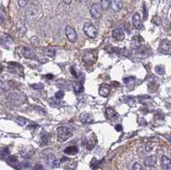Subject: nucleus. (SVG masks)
I'll return each instance as SVG.
<instances>
[{"mask_svg": "<svg viewBox=\"0 0 171 170\" xmlns=\"http://www.w3.org/2000/svg\"><path fill=\"white\" fill-rule=\"evenodd\" d=\"M102 10L100 4L95 3L90 8V14L95 19H99L102 16Z\"/></svg>", "mask_w": 171, "mask_h": 170, "instance_id": "20e7f679", "label": "nucleus"}, {"mask_svg": "<svg viewBox=\"0 0 171 170\" xmlns=\"http://www.w3.org/2000/svg\"><path fill=\"white\" fill-rule=\"evenodd\" d=\"M80 120L81 122L84 124H89L93 122V116L92 114L87 113V112H83L80 116Z\"/></svg>", "mask_w": 171, "mask_h": 170, "instance_id": "6e6552de", "label": "nucleus"}, {"mask_svg": "<svg viewBox=\"0 0 171 170\" xmlns=\"http://www.w3.org/2000/svg\"><path fill=\"white\" fill-rule=\"evenodd\" d=\"M46 54L49 55L50 57H54V55H55V50H53V49H48L47 51H46Z\"/></svg>", "mask_w": 171, "mask_h": 170, "instance_id": "c756f323", "label": "nucleus"}, {"mask_svg": "<svg viewBox=\"0 0 171 170\" xmlns=\"http://www.w3.org/2000/svg\"><path fill=\"white\" fill-rule=\"evenodd\" d=\"M79 151L78 148L76 146H69L67 147L64 150V153L67 154V155H70V156H73V155H76L77 153Z\"/></svg>", "mask_w": 171, "mask_h": 170, "instance_id": "a211bd4d", "label": "nucleus"}, {"mask_svg": "<svg viewBox=\"0 0 171 170\" xmlns=\"http://www.w3.org/2000/svg\"><path fill=\"white\" fill-rule=\"evenodd\" d=\"M111 7L114 11H120L123 7L122 0H111Z\"/></svg>", "mask_w": 171, "mask_h": 170, "instance_id": "9b49d317", "label": "nucleus"}, {"mask_svg": "<svg viewBox=\"0 0 171 170\" xmlns=\"http://www.w3.org/2000/svg\"><path fill=\"white\" fill-rule=\"evenodd\" d=\"M23 55L26 57H28V58H35V55H34V53H33L30 50L28 49H27V48H24L23 50Z\"/></svg>", "mask_w": 171, "mask_h": 170, "instance_id": "aec40b11", "label": "nucleus"}, {"mask_svg": "<svg viewBox=\"0 0 171 170\" xmlns=\"http://www.w3.org/2000/svg\"><path fill=\"white\" fill-rule=\"evenodd\" d=\"M30 86H31L32 88H34V89L36 90V91L42 90V89H44V87H45L44 84H42V83H36V84H33V85H31Z\"/></svg>", "mask_w": 171, "mask_h": 170, "instance_id": "393cba45", "label": "nucleus"}, {"mask_svg": "<svg viewBox=\"0 0 171 170\" xmlns=\"http://www.w3.org/2000/svg\"><path fill=\"white\" fill-rule=\"evenodd\" d=\"M74 91H75V93H81L84 91V87H83L81 84L77 83L76 85H75V86H74Z\"/></svg>", "mask_w": 171, "mask_h": 170, "instance_id": "4be33fe9", "label": "nucleus"}, {"mask_svg": "<svg viewBox=\"0 0 171 170\" xmlns=\"http://www.w3.org/2000/svg\"><path fill=\"white\" fill-rule=\"evenodd\" d=\"M159 51L161 52L165 53V54L169 53L170 52V45L166 41H163L161 43V45L159 47Z\"/></svg>", "mask_w": 171, "mask_h": 170, "instance_id": "6ab92c4d", "label": "nucleus"}, {"mask_svg": "<svg viewBox=\"0 0 171 170\" xmlns=\"http://www.w3.org/2000/svg\"><path fill=\"white\" fill-rule=\"evenodd\" d=\"M133 170H143V169H142L141 165L140 164V163H134V166H133Z\"/></svg>", "mask_w": 171, "mask_h": 170, "instance_id": "c85d7f7f", "label": "nucleus"}, {"mask_svg": "<svg viewBox=\"0 0 171 170\" xmlns=\"http://www.w3.org/2000/svg\"><path fill=\"white\" fill-rule=\"evenodd\" d=\"M57 139L60 142H64L72 137L73 132L70 128L66 127H61L57 128Z\"/></svg>", "mask_w": 171, "mask_h": 170, "instance_id": "f03ea898", "label": "nucleus"}, {"mask_svg": "<svg viewBox=\"0 0 171 170\" xmlns=\"http://www.w3.org/2000/svg\"><path fill=\"white\" fill-rule=\"evenodd\" d=\"M100 5L103 10H106L109 8V6L111 5V1L110 0H100Z\"/></svg>", "mask_w": 171, "mask_h": 170, "instance_id": "5701e85b", "label": "nucleus"}, {"mask_svg": "<svg viewBox=\"0 0 171 170\" xmlns=\"http://www.w3.org/2000/svg\"><path fill=\"white\" fill-rule=\"evenodd\" d=\"M26 119L23 117H18V119L16 120V122H17L19 125H21V126H24L25 124H26Z\"/></svg>", "mask_w": 171, "mask_h": 170, "instance_id": "bb28decb", "label": "nucleus"}, {"mask_svg": "<svg viewBox=\"0 0 171 170\" xmlns=\"http://www.w3.org/2000/svg\"><path fill=\"white\" fill-rule=\"evenodd\" d=\"M111 92V87L109 86V85H106V84H104L102 85L100 87H99V93L102 97H107L109 94Z\"/></svg>", "mask_w": 171, "mask_h": 170, "instance_id": "4468645a", "label": "nucleus"}, {"mask_svg": "<svg viewBox=\"0 0 171 170\" xmlns=\"http://www.w3.org/2000/svg\"><path fill=\"white\" fill-rule=\"evenodd\" d=\"M26 16L29 22H34L41 16V9L38 5L32 4L26 11Z\"/></svg>", "mask_w": 171, "mask_h": 170, "instance_id": "f257e3e1", "label": "nucleus"}, {"mask_svg": "<svg viewBox=\"0 0 171 170\" xmlns=\"http://www.w3.org/2000/svg\"><path fill=\"white\" fill-rule=\"evenodd\" d=\"M64 97V92L63 91H58L55 94V98L57 99H62Z\"/></svg>", "mask_w": 171, "mask_h": 170, "instance_id": "a878e982", "label": "nucleus"}, {"mask_svg": "<svg viewBox=\"0 0 171 170\" xmlns=\"http://www.w3.org/2000/svg\"><path fill=\"white\" fill-rule=\"evenodd\" d=\"M116 129L119 131V132H121V131H122V127L121 126V125H116Z\"/></svg>", "mask_w": 171, "mask_h": 170, "instance_id": "2f4dec72", "label": "nucleus"}, {"mask_svg": "<svg viewBox=\"0 0 171 170\" xmlns=\"http://www.w3.org/2000/svg\"><path fill=\"white\" fill-rule=\"evenodd\" d=\"M28 2V0H17L18 4L20 7H25L27 5Z\"/></svg>", "mask_w": 171, "mask_h": 170, "instance_id": "cd10ccee", "label": "nucleus"}, {"mask_svg": "<svg viewBox=\"0 0 171 170\" xmlns=\"http://www.w3.org/2000/svg\"><path fill=\"white\" fill-rule=\"evenodd\" d=\"M47 76L49 79H52V75H46V77Z\"/></svg>", "mask_w": 171, "mask_h": 170, "instance_id": "72a5a7b5", "label": "nucleus"}, {"mask_svg": "<svg viewBox=\"0 0 171 170\" xmlns=\"http://www.w3.org/2000/svg\"><path fill=\"white\" fill-rule=\"evenodd\" d=\"M95 51H88L83 55V61L87 63H93L95 60Z\"/></svg>", "mask_w": 171, "mask_h": 170, "instance_id": "9d476101", "label": "nucleus"}, {"mask_svg": "<svg viewBox=\"0 0 171 170\" xmlns=\"http://www.w3.org/2000/svg\"><path fill=\"white\" fill-rule=\"evenodd\" d=\"M83 31L85 33V34L91 38V39H94L95 37L98 34V30L97 28L95 27L94 25L91 22H87L85 23L84 27H83Z\"/></svg>", "mask_w": 171, "mask_h": 170, "instance_id": "7ed1b4c3", "label": "nucleus"}, {"mask_svg": "<svg viewBox=\"0 0 171 170\" xmlns=\"http://www.w3.org/2000/svg\"><path fill=\"white\" fill-rule=\"evenodd\" d=\"M1 41H2V45H4L5 48H10L14 43V40L11 37L5 34H1Z\"/></svg>", "mask_w": 171, "mask_h": 170, "instance_id": "423d86ee", "label": "nucleus"}, {"mask_svg": "<svg viewBox=\"0 0 171 170\" xmlns=\"http://www.w3.org/2000/svg\"><path fill=\"white\" fill-rule=\"evenodd\" d=\"M0 19H1V22L3 23L4 21L7 19V13L4 10V9L3 7H1V12H0Z\"/></svg>", "mask_w": 171, "mask_h": 170, "instance_id": "b1692460", "label": "nucleus"}, {"mask_svg": "<svg viewBox=\"0 0 171 170\" xmlns=\"http://www.w3.org/2000/svg\"><path fill=\"white\" fill-rule=\"evenodd\" d=\"M144 163H145V165H146V167H150V168L153 167L154 165L157 163V156L151 155V156L147 157L145 159Z\"/></svg>", "mask_w": 171, "mask_h": 170, "instance_id": "f8f14e48", "label": "nucleus"}, {"mask_svg": "<svg viewBox=\"0 0 171 170\" xmlns=\"http://www.w3.org/2000/svg\"><path fill=\"white\" fill-rule=\"evenodd\" d=\"M113 38L117 40V41H122L125 39V33L122 28H118L116 29H115L113 31Z\"/></svg>", "mask_w": 171, "mask_h": 170, "instance_id": "1a4fd4ad", "label": "nucleus"}, {"mask_svg": "<svg viewBox=\"0 0 171 170\" xmlns=\"http://www.w3.org/2000/svg\"><path fill=\"white\" fill-rule=\"evenodd\" d=\"M66 37L68 38V40L72 43H75L77 40V34L75 30L73 28H71L70 26H67L66 27Z\"/></svg>", "mask_w": 171, "mask_h": 170, "instance_id": "39448f33", "label": "nucleus"}, {"mask_svg": "<svg viewBox=\"0 0 171 170\" xmlns=\"http://www.w3.org/2000/svg\"><path fill=\"white\" fill-rule=\"evenodd\" d=\"M47 163L52 168L56 169V168H58L59 166H60V161H59L58 159L56 158L54 156H50L47 159Z\"/></svg>", "mask_w": 171, "mask_h": 170, "instance_id": "2eb2a0df", "label": "nucleus"}, {"mask_svg": "<svg viewBox=\"0 0 171 170\" xmlns=\"http://www.w3.org/2000/svg\"><path fill=\"white\" fill-rule=\"evenodd\" d=\"M34 170H45V169H44V168H43V166H42V165L37 164L35 167H34Z\"/></svg>", "mask_w": 171, "mask_h": 170, "instance_id": "7c9ffc66", "label": "nucleus"}, {"mask_svg": "<svg viewBox=\"0 0 171 170\" xmlns=\"http://www.w3.org/2000/svg\"><path fill=\"white\" fill-rule=\"evenodd\" d=\"M155 71L158 75H164L165 74V70H164V67L163 65H158L155 67Z\"/></svg>", "mask_w": 171, "mask_h": 170, "instance_id": "412c9836", "label": "nucleus"}, {"mask_svg": "<svg viewBox=\"0 0 171 170\" xmlns=\"http://www.w3.org/2000/svg\"><path fill=\"white\" fill-rule=\"evenodd\" d=\"M133 24H134V27L136 29H143L144 26H143V23H142L141 17H140L139 13H135L134 15V16H133Z\"/></svg>", "mask_w": 171, "mask_h": 170, "instance_id": "0eeeda50", "label": "nucleus"}, {"mask_svg": "<svg viewBox=\"0 0 171 170\" xmlns=\"http://www.w3.org/2000/svg\"><path fill=\"white\" fill-rule=\"evenodd\" d=\"M16 28H17L18 34L21 36L24 35L26 33V23L23 20H19L16 23Z\"/></svg>", "mask_w": 171, "mask_h": 170, "instance_id": "ddd939ff", "label": "nucleus"}, {"mask_svg": "<svg viewBox=\"0 0 171 170\" xmlns=\"http://www.w3.org/2000/svg\"><path fill=\"white\" fill-rule=\"evenodd\" d=\"M105 113H106V116L108 119H110V120H116V119H117L118 115L111 108H107L106 110H105Z\"/></svg>", "mask_w": 171, "mask_h": 170, "instance_id": "f3484780", "label": "nucleus"}, {"mask_svg": "<svg viewBox=\"0 0 171 170\" xmlns=\"http://www.w3.org/2000/svg\"><path fill=\"white\" fill-rule=\"evenodd\" d=\"M161 162H162V166H163L164 170H171L170 169L171 160L168 157L163 156V157H162V159H161Z\"/></svg>", "mask_w": 171, "mask_h": 170, "instance_id": "dca6fc26", "label": "nucleus"}, {"mask_svg": "<svg viewBox=\"0 0 171 170\" xmlns=\"http://www.w3.org/2000/svg\"><path fill=\"white\" fill-rule=\"evenodd\" d=\"M64 1V3L66 4H70L71 2H72V0H63Z\"/></svg>", "mask_w": 171, "mask_h": 170, "instance_id": "473e14b6", "label": "nucleus"}]
</instances>
